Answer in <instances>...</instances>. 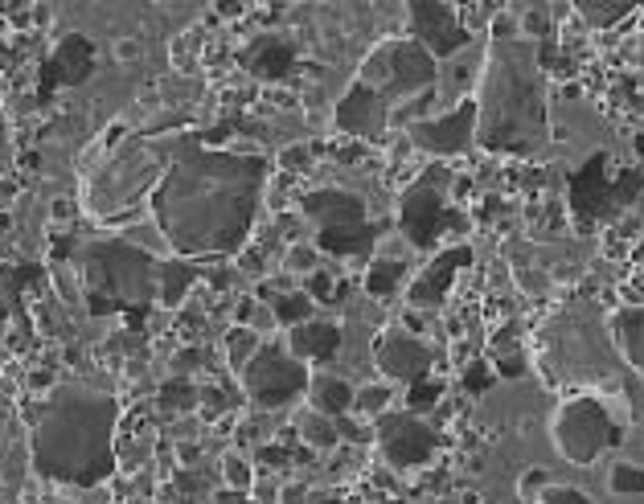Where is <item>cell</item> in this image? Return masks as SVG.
Listing matches in <instances>:
<instances>
[{
	"label": "cell",
	"mask_w": 644,
	"mask_h": 504,
	"mask_svg": "<svg viewBox=\"0 0 644 504\" xmlns=\"http://www.w3.org/2000/svg\"><path fill=\"white\" fill-rule=\"evenodd\" d=\"M263 185V156L181 140L148 205L177 259H226L247 247Z\"/></svg>",
	"instance_id": "obj_1"
},
{
	"label": "cell",
	"mask_w": 644,
	"mask_h": 504,
	"mask_svg": "<svg viewBox=\"0 0 644 504\" xmlns=\"http://www.w3.org/2000/svg\"><path fill=\"white\" fill-rule=\"evenodd\" d=\"M116 394L83 382L53 386L34 410V471L41 480L95 488L116 471Z\"/></svg>",
	"instance_id": "obj_2"
},
{
	"label": "cell",
	"mask_w": 644,
	"mask_h": 504,
	"mask_svg": "<svg viewBox=\"0 0 644 504\" xmlns=\"http://www.w3.org/2000/svg\"><path fill=\"white\" fill-rule=\"evenodd\" d=\"M546 83L538 46L526 37L492 41L476 95V144L529 156L546 144Z\"/></svg>",
	"instance_id": "obj_3"
},
{
	"label": "cell",
	"mask_w": 644,
	"mask_h": 504,
	"mask_svg": "<svg viewBox=\"0 0 644 504\" xmlns=\"http://www.w3.org/2000/svg\"><path fill=\"white\" fill-rule=\"evenodd\" d=\"M83 271L86 308L95 316L119 312V308H144L160 296V263L153 254L123 242V238H99L79 254Z\"/></svg>",
	"instance_id": "obj_4"
},
{
	"label": "cell",
	"mask_w": 644,
	"mask_h": 504,
	"mask_svg": "<svg viewBox=\"0 0 644 504\" xmlns=\"http://www.w3.org/2000/svg\"><path fill=\"white\" fill-rule=\"evenodd\" d=\"M186 135H132L128 144L111 152V160L91 177L86 185V209L99 218H116L119 209L153 197L165 181L172 156Z\"/></svg>",
	"instance_id": "obj_5"
},
{
	"label": "cell",
	"mask_w": 644,
	"mask_h": 504,
	"mask_svg": "<svg viewBox=\"0 0 644 504\" xmlns=\"http://www.w3.org/2000/svg\"><path fill=\"white\" fill-rule=\"evenodd\" d=\"M436 58L415 41V37H394V41H378L366 62H361V83L378 91L382 99H415L424 91H436ZM394 116V111H391Z\"/></svg>",
	"instance_id": "obj_6"
},
{
	"label": "cell",
	"mask_w": 644,
	"mask_h": 504,
	"mask_svg": "<svg viewBox=\"0 0 644 504\" xmlns=\"http://www.w3.org/2000/svg\"><path fill=\"white\" fill-rule=\"evenodd\" d=\"M624 439V431L616 427L611 410L599 398L583 394V398H567L554 415V443H559L562 459H571L579 468L595 464V455L608 452Z\"/></svg>",
	"instance_id": "obj_7"
},
{
	"label": "cell",
	"mask_w": 644,
	"mask_h": 504,
	"mask_svg": "<svg viewBox=\"0 0 644 504\" xmlns=\"http://www.w3.org/2000/svg\"><path fill=\"white\" fill-rule=\"evenodd\" d=\"M238 377H242V394L259 410H275V406L296 403L300 394H308V382H312L305 361L291 357L288 345H279V340H263L259 353L247 361V370L238 373Z\"/></svg>",
	"instance_id": "obj_8"
},
{
	"label": "cell",
	"mask_w": 644,
	"mask_h": 504,
	"mask_svg": "<svg viewBox=\"0 0 644 504\" xmlns=\"http://www.w3.org/2000/svg\"><path fill=\"white\" fill-rule=\"evenodd\" d=\"M443 185H448V172L443 168H427L424 177L407 189V197H403V235H407L410 247H419V251H431L436 247V238H440L443 226H464V218L456 214H448V205H443Z\"/></svg>",
	"instance_id": "obj_9"
},
{
	"label": "cell",
	"mask_w": 644,
	"mask_h": 504,
	"mask_svg": "<svg viewBox=\"0 0 644 504\" xmlns=\"http://www.w3.org/2000/svg\"><path fill=\"white\" fill-rule=\"evenodd\" d=\"M373 439H378V447L386 455V464L398 471L424 468L427 459L436 455V447H440L436 427H427V422L419 419V415H410V410H386V415H378Z\"/></svg>",
	"instance_id": "obj_10"
},
{
	"label": "cell",
	"mask_w": 644,
	"mask_h": 504,
	"mask_svg": "<svg viewBox=\"0 0 644 504\" xmlns=\"http://www.w3.org/2000/svg\"><path fill=\"white\" fill-rule=\"evenodd\" d=\"M410 144L431 156H460L476 144V99H464L456 111L410 123Z\"/></svg>",
	"instance_id": "obj_11"
},
{
	"label": "cell",
	"mask_w": 644,
	"mask_h": 504,
	"mask_svg": "<svg viewBox=\"0 0 644 504\" xmlns=\"http://www.w3.org/2000/svg\"><path fill=\"white\" fill-rule=\"evenodd\" d=\"M410 34L431 58H448L468 46V29L452 4H436V0H415L410 4Z\"/></svg>",
	"instance_id": "obj_12"
},
{
	"label": "cell",
	"mask_w": 644,
	"mask_h": 504,
	"mask_svg": "<svg viewBox=\"0 0 644 504\" xmlns=\"http://www.w3.org/2000/svg\"><path fill=\"white\" fill-rule=\"evenodd\" d=\"M373 361H378V370L386 373L391 382H424L427 370H431V353H427V345L419 336H407V333H382L378 336V345H373Z\"/></svg>",
	"instance_id": "obj_13"
},
{
	"label": "cell",
	"mask_w": 644,
	"mask_h": 504,
	"mask_svg": "<svg viewBox=\"0 0 644 504\" xmlns=\"http://www.w3.org/2000/svg\"><path fill=\"white\" fill-rule=\"evenodd\" d=\"M473 263V247H448V251H440L431 263L424 267V275L410 284V308H424V312H431V308H440L443 300H448V291H452V284H456V275L464 267Z\"/></svg>",
	"instance_id": "obj_14"
},
{
	"label": "cell",
	"mask_w": 644,
	"mask_h": 504,
	"mask_svg": "<svg viewBox=\"0 0 644 504\" xmlns=\"http://www.w3.org/2000/svg\"><path fill=\"white\" fill-rule=\"evenodd\" d=\"M305 214L321 226V235L366 226V202L349 189H312L305 193Z\"/></svg>",
	"instance_id": "obj_15"
},
{
	"label": "cell",
	"mask_w": 644,
	"mask_h": 504,
	"mask_svg": "<svg viewBox=\"0 0 644 504\" xmlns=\"http://www.w3.org/2000/svg\"><path fill=\"white\" fill-rule=\"evenodd\" d=\"M391 111H394L391 103L357 79V83L345 91V99L337 103V128L349 135H373L386 128Z\"/></svg>",
	"instance_id": "obj_16"
},
{
	"label": "cell",
	"mask_w": 644,
	"mask_h": 504,
	"mask_svg": "<svg viewBox=\"0 0 644 504\" xmlns=\"http://www.w3.org/2000/svg\"><path fill=\"white\" fill-rule=\"evenodd\" d=\"M341 349V328L329 324V320H308V324H296L288 328V353L300 357V361H329V357Z\"/></svg>",
	"instance_id": "obj_17"
},
{
	"label": "cell",
	"mask_w": 644,
	"mask_h": 504,
	"mask_svg": "<svg viewBox=\"0 0 644 504\" xmlns=\"http://www.w3.org/2000/svg\"><path fill=\"white\" fill-rule=\"evenodd\" d=\"M354 398H357V389L349 386V382L333 377V373H317V377L308 382V403H312V410L324 415V419H341V415L354 406Z\"/></svg>",
	"instance_id": "obj_18"
},
{
	"label": "cell",
	"mask_w": 644,
	"mask_h": 504,
	"mask_svg": "<svg viewBox=\"0 0 644 504\" xmlns=\"http://www.w3.org/2000/svg\"><path fill=\"white\" fill-rule=\"evenodd\" d=\"M611 336H616L620 353L628 357V365L641 373L644 382V308H620L611 316Z\"/></svg>",
	"instance_id": "obj_19"
},
{
	"label": "cell",
	"mask_w": 644,
	"mask_h": 504,
	"mask_svg": "<svg viewBox=\"0 0 644 504\" xmlns=\"http://www.w3.org/2000/svg\"><path fill=\"white\" fill-rule=\"evenodd\" d=\"M193 279H198V267H193V263H186V259H165V263H160V303H165V308H181Z\"/></svg>",
	"instance_id": "obj_20"
},
{
	"label": "cell",
	"mask_w": 644,
	"mask_h": 504,
	"mask_svg": "<svg viewBox=\"0 0 644 504\" xmlns=\"http://www.w3.org/2000/svg\"><path fill=\"white\" fill-rule=\"evenodd\" d=\"M378 230L373 226H357V230H337V235H317V251L329 254H366L373 247Z\"/></svg>",
	"instance_id": "obj_21"
},
{
	"label": "cell",
	"mask_w": 644,
	"mask_h": 504,
	"mask_svg": "<svg viewBox=\"0 0 644 504\" xmlns=\"http://www.w3.org/2000/svg\"><path fill=\"white\" fill-rule=\"evenodd\" d=\"M272 312L279 328H296V324H308L312 320V300L308 291H284V296H272Z\"/></svg>",
	"instance_id": "obj_22"
},
{
	"label": "cell",
	"mask_w": 644,
	"mask_h": 504,
	"mask_svg": "<svg viewBox=\"0 0 644 504\" xmlns=\"http://www.w3.org/2000/svg\"><path fill=\"white\" fill-rule=\"evenodd\" d=\"M300 439H305L312 452H333V447L341 443L337 422L324 419V415H317V410H308L305 419H300Z\"/></svg>",
	"instance_id": "obj_23"
},
{
	"label": "cell",
	"mask_w": 644,
	"mask_h": 504,
	"mask_svg": "<svg viewBox=\"0 0 644 504\" xmlns=\"http://www.w3.org/2000/svg\"><path fill=\"white\" fill-rule=\"evenodd\" d=\"M403 279H407V263H403V259H378L370 267V275H366V291L382 300V296H391Z\"/></svg>",
	"instance_id": "obj_24"
},
{
	"label": "cell",
	"mask_w": 644,
	"mask_h": 504,
	"mask_svg": "<svg viewBox=\"0 0 644 504\" xmlns=\"http://www.w3.org/2000/svg\"><path fill=\"white\" fill-rule=\"evenodd\" d=\"M259 345H263V340H259V333H254V328H242V324H238V328H230V333H226V353H230V365L242 373V370H247V361L259 353Z\"/></svg>",
	"instance_id": "obj_25"
},
{
	"label": "cell",
	"mask_w": 644,
	"mask_h": 504,
	"mask_svg": "<svg viewBox=\"0 0 644 504\" xmlns=\"http://www.w3.org/2000/svg\"><path fill=\"white\" fill-rule=\"evenodd\" d=\"M259 50H263V58H251L254 74H267V79H275V74H284V67H291V53L284 50L279 41H272V37H263V41H259Z\"/></svg>",
	"instance_id": "obj_26"
},
{
	"label": "cell",
	"mask_w": 644,
	"mask_h": 504,
	"mask_svg": "<svg viewBox=\"0 0 644 504\" xmlns=\"http://www.w3.org/2000/svg\"><path fill=\"white\" fill-rule=\"evenodd\" d=\"M575 13L587 21V25H595V29H608V25H616L620 17L632 13V4H624V0H620V4H595V0H587V4H579Z\"/></svg>",
	"instance_id": "obj_27"
},
{
	"label": "cell",
	"mask_w": 644,
	"mask_h": 504,
	"mask_svg": "<svg viewBox=\"0 0 644 504\" xmlns=\"http://www.w3.org/2000/svg\"><path fill=\"white\" fill-rule=\"evenodd\" d=\"M123 242H132V247H140V251H148V254H156L160 247H169L156 221H140L132 230H123Z\"/></svg>",
	"instance_id": "obj_28"
},
{
	"label": "cell",
	"mask_w": 644,
	"mask_h": 504,
	"mask_svg": "<svg viewBox=\"0 0 644 504\" xmlns=\"http://www.w3.org/2000/svg\"><path fill=\"white\" fill-rule=\"evenodd\" d=\"M440 394H443L440 382H431V377H424V382H415V386H410V394H407V410H410V415H427L431 406L440 403Z\"/></svg>",
	"instance_id": "obj_29"
},
{
	"label": "cell",
	"mask_w": 644,
	"mask_h": 504,
	"mask_svg": "<svg viewBox=\"0 0 644 504\" xmlns=\"http://www.w3.org/2000/svg\"><path fill=\"white\" fill-rule=\"evenodd\" d=\"M611 492H620V496H641L644 492V468L616 464V468H611Z\"/></svg>",
	"instance_id": "obj_30"
},
{
	"label": "cell",
	"mask_w": 644,
	"mask_h": 504,
	"mask_svg": "<svg viewBox=\"0 0 644 504\" xmlns=\"http://www.w3.org/2000/svg\"><path fill=\"white\" fill-rule=\"evenodd\" d=\"M160 406L165 410H193L198 406V389L189 386V382H169V386L160 389Z\"/></svg>",
	"instance_id": "obj_31"
},
{
	"label": "cell",
	"mask_w": 644,
	"mask_h": 504,
	"mask_svg": "<svg viewBox=\"0 0 644 504\" xmlns=\"http://www.w3.org/2000/svg\"><path fill=\"white\" fill-rule=\"evenodd\" d=\"M354 403H357V410H370V415H386V406H391V389H386V386H366L354 398Z\"/></svg>",
	"instance_id": "obj_32"
},
{
	"label": "cell",
	"mask_w": 644,
	"mask_h": 504,
	"mask_svg": "<svg viewBox=\"0 0 644 504\" xmlns=\"http://www.w3.org/2000/svg\"><path fill=\"white\" fill-rule=\"evenodd\" d=\"M288 267L317 275V267H321V251H317V247H291V251H288Z\"/></svg>",
	"instance_id": "obj_33"
},
{
	"label": "cell",
	"mask_w": 644,
	"mask_h": 504,
	"mask_svg": "<svg viewBox=\"0 0 644 504\" xmlns=\"http://www.w3.org/2000/svg\"><path fill=\"white\" fill-rule=\"evenodd\" d=\"M542 504H592L579 488H571V484H550L542 492Z\"/></svg>",
	"instance_id": "obj_34"
},
{
	"label": "cell",
	"mask_w": 644,
	"mask_h": 504,
	"mask_svg": "<svg viewBox=\"0 0 644 504\" xmlns=\"http://www.w3.org/2000/svg\"><path fill=\"white\" fill-rule=\"evenodd\" d=\"M333 422H337V435L345 439V443H357V447H361V443H370V439H373L370 427H361V422L345 419V415H341V419H333Z\"/></svg>",
	"instance_id": "obj_35"
},
{
	"label": "cell",
	"mask_w": 644,
	"mask_h": 504,
	"mask_svg": "<svg viewBox=\"0 0 644 504\" xmlns=\"http://www.w3.org/2000/svg\"><path fill=\"white\" fill-rule=\"evenodd\" d=\"M222 471H226V480L242 492V488H251V468L238 459V455H226V464H222Z\"/></svg>",
	"instance_id": "obj_36"
},
{
	"label": "cell",
	"mask_w": 644,
	"mask_h": 504,
	"mask_svg": "<svg viewBox=\"0 0 644 504\" xmlns=\"http://www.w3.org/2000/svg\"><path fill=\"white\" fill-rule=\"evenodd\" d=\"M333 291H337V287H333V275H324V271H317V275L308 279V300H337Z\"/></svg>",
	"instance_id": "obj_37"
},
{
	"label": "cell",
	"mask_w": 644,
	"mask_h": 504,
	"mask_svg": "<svg viewBox=\"0 0 644 504\" xmlns=\"http://www.w3.org/2000/svg\"><path fill=\"white\" fill-rule=\"evenodd\" d=\"M202 349H181V353L172 357V370L177 373H189V370H202Z\"/></svg>",
	"instance_id": "obj_38"
},
{
	"label": "cell",
	"mask_w": 644,
	"mask_h": 504,
	"mask_svg": "<svg viewBox=\"0 0 644 504\" xmlns=\"http://www.w3.org/2000/svg\"><path fill=\"white\" fill-rule=\"evenodd\" d=\"M259 459H263L267 468H279V464H288V452H279V447H263V452H259Z\"/></svg>",
	"instance_id": "obj_39"
},
{
	"label": "cell",
	"mask_w": 644,
	"mask_h": 504,
	"mask_svg": "<svg viewBox=\"0 0 644 504\" xmlns=\"http://www.w3.org/2000/svg\"><path fill=\"white\" fill-rule=\"evenodd\" d=\"M279 160H284V168H305L308 152H305V148H288L284 156H279Z\"/></svg>",
	"instance_id": "obj_40"
},
{
	"label": "cell",
	"mask_w": 644,
	"mask_h": 504,
	"mask_svg": "<svg viewBox=\"0 0 644 504\" xmlns=\"http://www.w3.org/2000/svg\"><path fill=\"white\" fill-rule=\"evenodd\" d=\"M526 29H529L534 37H542V34H546V17H542V13H534V17H526Z\"/></svg>",
	"instance_id": "obj_41"
},
{
	"label": "cell",
	"mask_w": 644,
	"mask_h": 504,
	"mask_svg": "<svg viewBox=\"0 0 644 504\" xmlns=\"http://www.w3.org/2000/svg\"><path fill=\"white\" fill-rule=\"evenodd\" d=\"M284 504H305V488H284Z\"/></svg>",
	"instance_id": "obj_42"
},
{
	"label": "cell",
	"mask_w": 644,
	"mask_h": 504,
	"mask_svg": "<svg viewBox=\"0 0 644 504\" xmlns=\"http://www.w3.org/2000/svg\"><path fill=\"white\" fill-rule=\"evenodd\" d=\"M4 427H9V419H4V410H0V443H4Z\"/></svg>",
	"instance_id": "obj_43"
},
{
	"label": "cell",
	"mask_w": 644,
	"mask_h": 504,
	"mask_svg": "<svg viewBox=\"0 0 644 504\" xmlns=\"http://www.w3.org/2000/svg\"><path fill=\"white\" fill-rule=\"evenodd\" d=\"M641 62H644V37H641Z\"/></svg>",
	"instance_id": "obj_44"
}]
</instances>
